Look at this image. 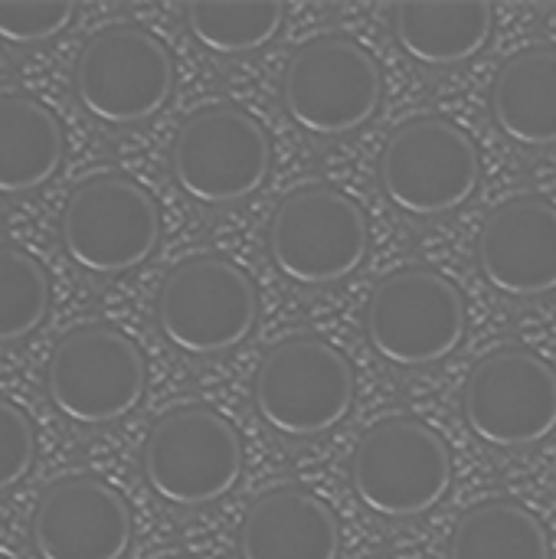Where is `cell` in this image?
<instances>
[{
  "mask_svg": "<svg viewBox=\"0 0 556 559\" xmlns=\"http://www.w3.org/2000/svg\"><path fill=\"white\" fill-rule=\"evenodd\" d=\"M259 318L252 278L223 255H193L174 265L157 295L164 341L190 357H213L239 347Z\"/></svg>",
  "mask_w": 556,
  "mask_h": 559,
  "instance_id": "1",
  "label": "cell"
},
{
  "mask_svg": "<svg viewBox=\"0 0 556 559\" xmlns=\"http://www.w3.org/2000/svg\"><path fill=\"white\" fill-rule=\"evenodd\" d=\"M147 488L174 508H203L226 498L242 475V442L229 419L206 406L161 416L144 442Z\"/></svg>",
  "mask_w": 556,
  "mask_h": 559,
  "instance_id": "2",
  "label": "cell"
},
{
  "mask_svg": "<svg viewBox=\"0 0 556 559\" xmlns=\"http://www.w3.org/2000/svg\"><path fill=\"white\" fill-rule=\"evenodd\" d=\"M354 495L380 518L403 521L433 511L452 488V455L436 429L397 416L377 423L351 465Z\"/></svg>",
  "mask_w": 556,
  "mask_h": 559,
  "instance_id": "3",
  "label": "cell"
},
{
  "mask_svg": "<svg viewBox=\"0 0 556 559\" xmlns=\"http://www.w3.org/2000/svg\"><path fill=\"white\" fill-rule=\"evenodd\" d=\"M66 255L92 275H121L147 262L161 242V210L151 193L121 177L82 180L59 216Z\"/></svg>",
  "mask_w": 556,
  "mask_h": 559,
  "instance_id": "4",
  "label": "cell"
},
{
  "mask_svg": "<svg viewBox=\"0 0 556 559\" xmlns=\"http://www.w3.org/2000/svg\"><path fill=\"white\" fill-rule=\"evenodd\" d=\"M367 252V216L334 187H301L272 213L269 255L295 285L321 288L344 282L360 269Z\"/></svg>",
  "mask_w": 556,
  "mask_h": 559,
  "instance_id": "5",
  "label": "cell"
},
{
  "mask_svg": "<svg viewBox=\"0 0 556 559\" xmlns=\"http://www.w3.org/2000/svg\"><path fill=\"white\" fill-rule=\"evenodd\" d=\"M383 75L377 59L347 36H321L292 52L282 75L288 118L318 138L360 131L380 108Z\"/></svg>",
  "mask_w": 556,
  "mask_h": 559,
  "instance_id": "6",
  "label": "cell"
},
{
  "mask_svg": "<svg viewBox=\"0 0 556 559\" xmlns=\"http://www.w3.org/2000/svg\"><path fill=\"white\" fill-rule=\"evenodd\" d=\"M482 180L475 141L446 118L400 124L380 154V187L406 216H446L465 206Z\"/></svg>",
  "mask_w": 556,
  "mask_h": 559,
  "instance_id": "7",
  "label": "cell"
},
{
  "mask_svg": "<svg viewBox=\"0 0 556 559\" xmlns=\"http://www.w3.org/2000/svg\"><path fill=\"white\" fill-rule=\"evenodd\" d=\"M364 328L387 364L433 367L456 354L465 337V298L433 269H400L374 288Z\"/></svg>",
  "mask_w": 556,
  "mask_h": 559,
  "instance_id": "8",
  "label": "cell"
},
{
  "mask_svg": "<svg viewBox=\"0 0 556 559\" xmlns=\"http://www.w3.org/2000/svg\"><path fill=\"white\" fill-rule=\"evenodd\" d=\"M147 367L138 344L105 324L69 331L46 367L52 409L75 426H108L125 419L144 396Z\"/></svg>",
  "mask_w": 556,
  "mask_h": 559,
  "instance_id": "9",
  "label": "cell"
},
{
  "mask_svg": "<svg viewBox=\"0 0 556 559\" xmlns=\"http://www.w3.org/2000/svg\"><path fill=\"white\" fill-rule=\"evenodd\" d=\"M252 400L265 426L288 439H311L351 413L354 370L338 347L301 334L265 354Z\"/></svg>",
  "mask_w": 556,
  "mask_h": 559,
  "instance_id": "10",
  "label": "cell"
},
{
  "mask_svg": "<svg viewBox=\"0 0 556 559\" xmlns=\"http://www.w3.org/2000/svg\"><path fill=\"white\" fill-rule=\"evenodd\" d=\"M272 164L265 128L236 105H210L190 115L170 147L177 187L206 206H229L252 197Z\"/></svg>",
  "mask_w": 556,
  "mask_h": 559,
  "instance_id": "11",
  "label": "cell"
},
{
  "mask_svg": "<svg viewBox=\"0 0 556 559\" xmlns=\"http://www.w3.org/2000/svg\"><path fill=\"white\" fill-rule=\"evenodd\" d=\"M174 95V59L167 46L134 26L95 33L75 62V98L102 124H138L154 118Z\"/></svg>",
  "mask_w": 556,
  "mask_h": 559,
  "instance_id": "12",
  "label": "cell"
},
{
  "mask_svg": "<svg viewBox=\"0 0 556 559\" xmlns=\"http://www.w3.org/2000/svg\"><path fill=\"white\" fill-rule=\"evenodd\" d=\"M462 413L485 445H541L556 432V370L531 350H495L469 373Z\"/></svg>",
  "mask_w": 556,
  "mask_h": 559,
  "instance_id": "13",
  "label": "cell"
},
{
  "mask_svg": "<svg viewBox=\"0 0 556 559\" xmlns=\"http://www.w3.org/2000/svg\"><path fill=\"white\" fill-rule=\"evenodd\" d=\"M29 537L39 559H121L131 547V508L98 478H62L39 498Z\"/></svg>",
  "mask_w": 556,
  "mask_h": 559,
  "instance_id": "14",
  "label": "cell"
},
{
  "mask_svg": "<svg viewBox=\"0 0 556 559\" xmlns=\"http://www.w3.org/2000/svg\"><path fill=\"white\" fill-rule=\"evenodd\" d=\"M478 269L508 298L556 292V206L544 197H514L492 210L478 233Z\"/></svg>",
  "mask_w": 556,
  "mask_h": 559,
  "instance_id": "15",
  "label": "cell"
},
{
  "mask_svg": "<svg viewBox=\"0 0 556 559\" xmlns=\"http://www.w3.org/2000/svg\"><path fill=\"white\" fill-rule=\"evenodd\" d=\"M334 511L305 488H275L252 501L239 527L242 559H338Z\"/></svg>",
  "mask_w": 556,
  "mask_h": 559,
  "instance_id": "16",
  "label": "cell"
},
{
  "mask_svg": "<svg viewBox=\"0 0 556 559\" xmlns=\"http://www.w3.org/2000/svg\"><path fill=\"white\" fill-rule=\"evenodd\" d=\"M495 26L485 0H406L393 7V36L423 66H459L478 56Z\"/></svg>",
  "mask_w": 556,
  "mask_h": 559,
  "instance_id": "17",
  "label": "cell"
},
{
  "mask_svg": "<svg viewBox=\"0 0 556 559\" xmlns=\"http://www.w3.org/2000/svg\"><path fill=\"white\" fill-rule=\"evenodd\" d=\"M492 115L501 134L524 147L556 144V49L534 46L511 56L492 85Z\"/></svg>",
  "mask_w": 556,
  "mask_h": 559,
  "instance_id": "18",
  "label": "cell"
},
{
  "mask_svg": "<svg viewBox=\"0 0 556 559\" xmlns=\"http://www.w3.org/2000/svg\"><path fill=\"white\" fill-rule=\"evenodd\" d=\"M59 118L29 95H0V197L39 190L62 167Z\"/></svg>",
  "mask_w": 556,
  "mask_h": 559,
  "instance_id": "19",
  "label": "cell"
},
{
  "mask_svg": "<svg viewBox=\"0 0 556 559\" xmlns=\"http://www.w3.org/2000/svg\"><path fill=\"white\" fill-rule=\"evenodd\" d=\"M449 559H551V537L528 508L485 501L459 518Z\"/></svg>",
  "mask_w": 556,
  "mask_h": 559,
  "instance_id": "20",
  "label": "cell"
},
{
  "mask_svg": "<svg viewBox=\"0 0 556 559\" xmlns=\"http://www.w3.org/2000/svg\"><path fill=\"white\" fill-rule=\"evenodd\" d=\"M193 39L216 56H246L275 39L285 20V7L275 0L213 3L197 0L184 10Z\"/></svg>",
  "mask_w": 556,
  "mask_h": 559,
  "instance_id": "21",
  "label": "cell"
},
{
  "mask_svg": "<svg viewBox=\"0 0 556 559\" xmlns=\"http://www.w3.org/2000/svg\"><path fill=\"white\" fill-rule=\"evenodd\" d=\"M49 311V278L43 265L16 249L0 242V347L26 341Z\"/></svg>",
  "mask_w": 556,
  "mask_h": 559,
  "instance_id": "22",
  "label": "cell"
},
{
  "mask_svg": "<svg viewBox=\"0 0 556 559\" xmlns=\"http://www.w3.org/2000/svg\"><path fill=\"white\" fill-rule=\"evenodd\" d=\"M75 16V3H0V39L10 46H33L59 36Z\"/></svg>",
  "mask_w": 556,
  "mask_h": 559,
  "instance_id": "23",
  "label": "cell"
},
{
  "mask_svg": "<svg viewBox=\"0 0 556 559\" xmlns=\"http://www.w3.org/2000/svg\"><path fill=\"white\" fill-rule=\"evenodd\" d=\"M36 459V432L26 413L0 396V491L26 478Z\"/></svg>",
  "mask_w": 556,
  "mask_h": 559,
  "instance_id": "24",
  "label": "cell"
},
{
  "mask_svg": "<svg viewBox=\"0 0 556 559\" xmlns=\"http://www.w3.org/2000/svg\"><path fill=\"white\" fill-rule=\"evenodd\" d=\"M174 559H180V557H174Z\"/></svg>",
  "mask_w": 556,
  "mask_h": 559,
  "instance_id": "25",
  "label": "cell"
},
{
  "mask_svg": "<svg viewBox=\"0 0 556 559\" xmlns=\"http://www.w3.org/2000/svg\"><path fill=\"white\" fill-rule=\"evenodd\" d=\"M0 559H3V557H0Z\"/></svg>",
  "mask_w": 556,
  "mask_h": 559,
  "instance_id": "26",
  "label": "cell"
}]
</instances>
